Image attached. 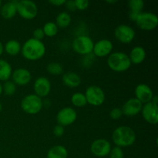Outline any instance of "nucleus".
Listing matches in <instances>:
<instances>
[{
	"label": "nucleus",
	"instance_id": "1",
	"mask_svg": "<svg viewBox=\"0 0 158 158\" xmlns=\"http://www.w3.org/2000/svg\"><path fill=\"white\" fill-rule=\"evenodd\" d=\"M46 52V46L43 41L30 38L23 43L21 52L25 59L30 61H35L43 58Z\"/></svg>",
	"mask_w": 158,
	"mask_h": 158
},
{
	"label": "nucleus",
	"instance_id": "2",
	"mask_svg": "<svg viewBox=\"0 0 158 158\" xmlns=\"http://www.w3.org/2000/svg\"><path fill=\"white\" fill-rule=\"evenodd\" d=\"M135 131L128 126H120L116 128L112 134V140L119 148H127L134 144L136 141Z\"/></svg>",
	"mask_w": 158,
	"mask_h": 158
},
{
	"label": "nucleus",
	"instance_id": "3",
	"mask_svg": "<svg viewBox=\"0 0 158 158\" xmlns=\"http://www.w3.org/2000/svg\"><path fill=\"white\" fill-rule=\"evenodd\" d=\"M107 66L114 72H125L130 69L131 62L129 56L125 52H114L108 56Z\"/></svg>",
	"mask_w": 158,
	"mask_h": 158
},
{
	"label": "nucleus",
	"instance_id": "4",
	"mask_svg": "<svg viewBox=\"0 0 158 158\" xmlns=\"http://www.w3.org/2000/svg\"><path fill=\"white\" fill-rule=\"evenodd\" d=\"M43 100L35 94L26 95L21 101V108L25 113L30 115L39 114L43 109Z\"/></svg>",
	"mask_w": 158,
	"mask_h": 158
},
{
	"label": "nucleus",
	"instance_id": "5",
	"mask_svg": "<svg viewBox=\"0 0 158 158\" xmlns=\"http://www.w3.org/2000/svg\"><path fill=\"white\" fill-rule=\"evenodd\" d=\"M94 45V42L90 37L86 35H80L73 40L72 43V48L77 53L86 56L93 52Z\"/></svg>",
	"mask_w": 158,
	"mask_h": 158
},
{
	"label": "nucleus",
	"instance_id": "6",
	"mask_svg": "<svg viewBox=\"0 0 158 158\" xmlns=\"http://www.w3.org/2000/svg\"><path fill=\"white\" fill-rule=\"evenodd\" d=\"M17 13L26 20H32L38 14V7L30 0H20L17 2Z\"/></svg>",
	"mask_w": 158,
	"mask_h": 158
},
{
	"label": "nucleus",
	"instance_id": "7",
	"mask_svg": "<svg viewBox=\"0 0 158 158\" xmlns=\"http://www.w3.org/2000/svg\"><path fill=\"white\" fill-rule=\"evenodd\" d=\"M87 103L94 106H100L105 101V94L101 87L92 85L86 88L84 94Z\"/></svg>",
	"mask_w": 158,
	"mask_h": 158
},
{
	"label": "nucleus",
	"instance_id": "8",
	"mask_svg": "<svg viewBox=\"0 0 158 158\" xmlns=\"http://www.w3.org/2000/svg\"><path fill=\"white\" fill-rule=\"evenodd\" d=\"M140 29L145 31H151L156 29L158 25V17L151 12H140L135 21Z\"/></svg>",
	"mask_w": 158,
	"mask_h": 158
},
{
	"label": "nucleus",
	"instance_id": "9",
	"mask_svg": "<svg viewBox=\"0 0 158 158\" xmlns=\"http://www.w3.org/2000/svg\"><path fill=\"white\" fill-rule=\"evenodd\" d=\"M135 31L131 26L126 24H121L117 26L114 30L116 39L123 44L131 43L135 38Z\"/></svg>",
	"mask_w": 158,
	"mask_h": 158
},
{
	"label": "nucleus",
	"instance_id": "10",
	"mask_svg": "<svg viewBox=\"0 0 158 158\" xmlns=\"http://www.w3.org/2000/svg\"><path fill=\"white\" fill-rule=\"evenodd\" d=\"M77 119V113L75 109L66 106L60 110L56 114V121L59 125L67 127L73 124Z\"/></svg>",
	"mask_w": 158,
	"mask_h": 158
},
{
	"label": "nucleus",
	"instance_id": "11",
	"mask_svg": "<svg viewBox=\"0 0 158 158\" xmlns=\"http://www.w3.org/2000/svg\"><path fill=\"white\" fill-rule=\"evenodd\" d=\"M111 148L110 143L103 138L97 139L93 141L90 145L91 153L98 157H104L109 155Z\"/></svg>",
	"mask_w": 158,
	"mask_h": 158
},
{
	"label": "nucleus",
	"instance_id": "12",
	"mask_svg": "<svg viewBox=\"0 0 158 158\" xmlns=\"http://www.w3.org/2000/svg\"><path fill=\"white\" fill-rule=\"evenodd\" d=\"M33 89L35 94L40 98L46 97L51 91V83L48 78L40 77L33 83Z\"/></svg>",
	"mask_w": 158,
	"mask_h": 158
},
{
	"label": "nucleus",
	"instance_id": "13",
	"mask_svg": "<svg viewBox=\"0 0 158 158\" xmlns=\"http://www.w3.org/2000/svg\"><path fill=\"white\" fill-rule=\"evenodd\" d=\"M113 48L114 45L110 40L103 39L94 43L93 52L97 57H106L111 53Z\"/></svg>",
	"mask_w": 158,
	"mask_h": 158
},
{
	"label": "nucleus",
	"instance_id": "14",
	"mask_svg": "<svg viewBox=\"0 0 158 158\" xmlns=\"http://www.w3.org/2000/svg\"><path fill=\"white\" fill-rule=\"evenodd\" d=\"M143 103L136 98H130L123 103L122 113L127 117H134L141 112Z\"/></svg>",
	"mask_w": 158,
	"mask_h": 158
},
{
	"label": "nucleus",
	"instance_id": "15",
	"mask_svg": "<svg viewBox=\"0 0 158 158\" xmlns=\"http://www.w3.org/2000/svg\"><path fill=\"white\" fill-rule=\"evenodd\" d=\"M141 114L143 119L150 124L156 125L158 123V107L151 102L143 104Z\"/></svg>",
	"mask_w": 158,
	"mask_h": 158
},
{
	"label": "nucleus",
	"instance_id": "16",
	"mask_svg": "<svg viewBox=\"0 0 158 158\" xmlns=\"http://www.w3.org/2000/svg\"><path fill=\"white\" fill-rule=\"evenodd\" d=\"M134 93L135 98L141 102L143 104L151 102V100L154 96L152 89L145 83H140L137 85L134 89Z\"/></svg>",
	"mask_w": 158,
	"mask_h": 158
},
{
	"label": "nucleus",
	"instance_id": "17",
	"mask_svg": "<svg viewBox=\"0 0 158 158\" xmlns=\"http://www.w3.org/2000/svg\"><path fill=\"white\" fill-rule=\"evenodd\" d=\"M12 82L15 85L25 86L27 85L32 80V74L30 71L25 68H18L12 71Z\"/></svg>",
	"mask_w": 158,
	"mask_h": 158
},
{
	"label": "nucleus",
	"instance_id": "18",
	"mask_svg": "<svg viewBox=\"0 0 158 158\" xmlns=\"http://www.w3.org/2000/svg\"><path fill=\"white\" fill-rule=\"evenodd\" d=\"M17 2L9 1L2 5L0 8V14L5 19H12L17 13Z\"/></svg>",
	"mask_w": 158,
	"mask_h": 158
},
{
	"label": "nucleus",
	"instance_id": "19",
	"mask_svg": "<svg viewBox=\"0 0 158 158\" xmlns=\"http://www.w3.org/2000/svg\"><path fill=\"white\" fill-rule=\"evenodd\" d=\"M147 56V52L144 48L140 46H137L131 49L129 58L131 64L138 65L143 63Z\"/></svg>",
	"mask_w": 158,
	"mask_h": 158
},
{
	"label": "nucleus",
	"instance_id": "20",
	"mask_svg": "<svg viewBox=\"0 0 158 158\" xmlns=\"http://www.w3.org/2000/svg\"><path fill=\"white\" fill-rule=\"evenodd\" d=\"M63 84L69 88H76L81 83V77L75 72H67L64 73L62 77Z\"/></svg>",
	"mask_w": 158,
	"mask_h": 158
},
{
	"label": "nucleus",
	"instance_id": "21",
	"mask_svg": "<svg viewBox=\"0 0 158 158\" xmlns=\"http://www.w3.org/2000/svg\"><path fill=\"white\" fill-rule=\"evenodd\" d=\"M12 68L6 60L0 59V81H8L12 77Z\"/></svg>",
	"mask_w": 158,
	"mask_h": 158
},
{
	"label": "nucleus",
	"instance_id": "22",
	"mask_svg": "<svg viewBox=\"0 0 158 158\" xmlns=\"http://www.w3.org/2000/svg\"><path fill=\"white\" fill-rule=\"evenodd\" d=\"M47 158H67L68 151L63 145H55L47 152Z\"/></svg>",
	"mask_w": 158,
	"mask_h": 158
},
{
	"label": "nucleus",
	"instance_id": "23",
	"mask_svg": "<svg viewBox=\"0 0 158 158\" xmlns=\"http://www.w3.org/2000/svg\"><path fill=\"white\" fill-rule=\"evenodd\" d=\"M22 46L19 41L15 40H10L6 43L4 46V50L9 55L14 56L21 52Z\"/></svg>",
	"mask_w": 158,
	"mask_h": 158
},
{
	"label": "nucleus",
	"instance_id": "24",
	"mask_svg": "<svg viewBox=\"0 0 158 158\" xmlns=\"http://www.w3.org/2000/svg\"><path fill=\"white\" fill-rule=\"evenodd\" d=\"M72 22L71 15L66 12H62L57 15L56 18V24L60 28H66Z\"/></svg>",
	"mask_w": 158,
	"mask_h": 158
},
{
	"label": "nucleus",
	"instance_id": "25",
	"mask_svg": "<svg viewBox=\"0 0 158 158\" xmlns=\"http://www.w3.org/2000/svg\"><path fill=\"white\" fill-rule=\"evenodd\" d=\"M71 103L76 107H83L87 104L84 94L80 92L75 93L71 97Z\"/></svg>",
	"mask_w": 158,
	"mask_h": 158
},
{
	"label": "nucleus",
	"instance_id": "26",
	"mask_svg": "<svg viewBox=\"0 0 158 158\" xmlns=\"http://www.w3.org/2000/svg\"><path fill=\"white\" fill-rule=\"evenodd\" d=\"M44 32L45 36L53 37L58 33L59 27L54 22H47L42 28Z\"/></svg>",
	"mask_w": 158,
	"mask_h": 158
},
{
	"label": "nucleus",
	"instance_id": "27",
	"mask_svg": "<svg viewBox=\"0 0 158 158\" xmlns=\"http://www.w3.org/2000/svg\"><path fill=\"white\" fill-rule=\"evenodd\" d=\"M46 70L51 75L59 76L63 73V67L60 63H56V62H52L47 65Z\"/></svg>",
	"mask_w": 158,
	"mask_h": 158
},
{
	"label": "nucleus",
	"instance_id": "28",
	"mask_svg": "<svg viewBox=\"0 0 158 158\" xmlns=\"http://www.w3.org/2000/svg\"><path fill=\"white\" fill-rule=\"evenodd\" d=\"M128 6L130 11L140 13L144 7V2L143 0H130L128 2Z\"/></svg>",
	"mask_w": 158,
	"mask_h": 158
},
{
	"label": "nucleus",
	"instance_id": "29",
	"mask_svg": "<svg viewBox=\"0 0 158 158\" xmlns=\"http://www.w3.org/2000/svg\"><path fill=\"white\" fill-rule=\"evenodd\" d=\"M2 89L3 92L7 96H12L15 94L16 92V85L13 83L12 81L10 80H8L4 83V84L2 85Z\"/></svg>",
	"mask_w": 158,
	"mask_h": 158
},
{
	"label": "nucleus",
	"instance_id": "30",
	"mask_svg": "<svg viewBox=\"0 0 158 158\" xmlns=\"http://www.w3.org/2000/svg\"><path fill=\"white\" fill-rule=\"evenodd\" d=\"M110 158H123L124 157V153L123 149L119 147H114L111 148L110 152L109 154Z\"/></svg>",
	"mask_w": 158,
	"mask_h": 158
},
{
	"label": "nucleus",
	"instance_id": "31",
	"mask_svg": "<svg viewBox=\"0 0 158 158\" xmlns=\"http://www.w3.org/2000/svg\"><path fill=\"white\" fill-rule=\"evenodd\" d=\"M74 3L76 9L79 10H85L89 7V2L88 0H75Z\"/></svg>",
	"mask_w": 158,
	"mask_h": 158
},
{
	"label": "nucleus",
	"instance_id": "32",
	"mask_svg": "<svg viewBox=\"0 0 158 158\" xmlns=\"http://www.w3.org/2000/svg\"><path fill=\"white\" fill-rule=\"evenodd\" d=\"M122 115H123V113H122L121 108H113L110 112V117L113 120H119L122 117Z\"/></svg>",
	"mask_w": 158,
	"mask_h": 158
},
{
	"label": "nucleus",
	"instance_id": "33",
	"mask_svg": "<svg viewBox=\"0 0 158 158\" xmlns=\"http://www.w3.org/2000/svg\"><path fill=\"white\" fill-rule=\"evenodd\" d=\"M32 35H33L32 38L35 39V40H40V41H42L45 37L44 32H43L42 28H37V29H34L33 32H32Z\"/></svg>",
	"mask_w": 158,
	"mask_h": 158
},
{
	"label": "nucleus",
	"instance_id": "34",
	"mask_svg": "<svg viewBox=\"0 0 158 158\" xmlns=\"http://www.w3.org/2000/svg\"><path fill=\"white\" fill-rule=\"evenodd\" d=\"M65 130L64 127L61 126V125L57 124L56 126L54 127L53 128V134L56 137H61L64 134Z\"/></svg>",
	"mask_w": 158,
	"mask_h": 158
},
{
	"label": "nucleus",
	"instance_id": "35",
	"mask_svg": "<svg viewBox=\"0 0 158 158\" xmlns=\"http://www.w3.org/2000/svg\"><path fill=\"white\" fill-rule=\"evenodd\" d=\"M66 0H49V3L55 6H61L63 5H65Z\"/></svg>",
	"mask_w": 158,
	"mask_h": 158
},
{
	"label": "nucleus",
	"instance_id": "36",
	"mask_svg": "<svg viewBox=\"0 0 158 158\" xmlns=\"http://www.w3.org/2000/svg\"><path fill=\"white\" fill-rule=\"evenodd\" d=\"M65 6L69 11H74L76 9L74 1H71V0L70 1H66V3H65Z\"/></svg>",
	"mask_w": 158,
	"mask_h": 158
},
{
	"label": "nucleus",
	"instance_id": "37",
	"mask_svg": "<svg viewBox=\"0 0 158 158\" xmlns=\"http://www.w3.org/2000/svg\"><path fill=\"white\" fill-rule=\"evenodd\" d=\"M139 12H131V11H130L129 12V17L130 19H131V20H132V21L135 22L136 19H137V18L138 17L139 15Z\"/></svg>",
	"mask_w": 158,
	"mask_h": 158
},
{
	"label": "nucleus",
	"instance_id": "38",
	"mask_svg": "<svg viewBox=\"0 0 158 158\" xmlns=\"http://www.w3.org/2000/svg\"><path fill=\"white\" fill-rule=\"evenodd\" d=\"M157 101H158V98L157 96H154L152 98V100H151V103H153L154 105H156V106H157Z\"/></svg>",
	"mask_w": 158,
	"mask_h": 158
},
{
	"label": "nucleus",
	"instance_id": "39",
	"mask_svg": "<svg viewBox=\"0 0 158 158\" xmlns=\"http://www.w3.org/2000/svg\"><path fill=\"white\" fill-rule=\"evenodd\" d=\"M3 52H4V46H3L2 43L0 41V56L2 55Z\"/></svg>",
	"mask_w": 158,
	"mask_h": 158
},
{
	"label": "nucleus",
	"instance_id": "40",
	"mask_svg": "<svg viewBox=\"0 0 158 158\" xmlns=\"http://www.w3.org/2000/svg\"><path fill=\"white\" fill-rule=\"evenodd\" d=\"M106 2H107V3H111V4H112V3H116V2H117V0H109V1H106Z\"/></svg>",
	"mask_w": 158,
	"mask_h": 158
},
{
	"label": "nucleus",
	"instance_id": "41",
	"mask_svg": "<svg viewBox=\"0 0 158 158\" xmlns=\"http://www.w3.org/2000/svg\"><path fill=\"white\" fill-rule=\"evenodd\" d=\"M3 93V89H2V85L0 83V95Z\"/></svg>",
	"mask_w": 158,
	"mask_h": 158
},
{
	"label": "nucleus",
	"instance_id": "42",
	"mask_svg": "<svg viewBox=\"0 0 158 158\" xmlns=\"http://www.w3.org/2000/svg\"><path fill=\"white\" fill-rule=\"evenodd\" d=\"M2 103L0 102V112L2 111Z\"/></svg>",
	"mask_w": 158,
	"mask_h": 158
},
{
	"label": "nucleus",
	"instance_id": "43",
	"mask_svg": "<svg viewBox=\"0 0 158 158\" xmlns=\"http://www.w3.org/2000/svg\"><path fill=\"white\" fill-rule=\"evenodd\" d=\"M2 5V1H1V0H0V8H1Z\"/></svg>",
	"mask_w": 158,
	"mask_h": 158
}]
</instances>
